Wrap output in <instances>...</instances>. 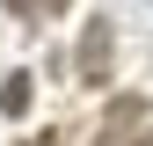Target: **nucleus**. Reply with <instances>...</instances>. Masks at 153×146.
<instances>
[{"label":"nucleus","instance_id":"f257e3e1","mask_svg":"<svg viewBox=\"0 0 153 146\" xmlns=\"http://www.w3.org/2000/svg\"><path fill=\"white\" fill-rule=\"evenodd\" d=\"M80 73H88V80H102V73H109V29H102V22L80 36Z\"/></svg>","mask_w":153,"mask_h":146},{"label":"nucleus","instance_id":"f03ea898","mask_svg":"<svg viewBox=\"0 0 153 146\" xmlns=\"http://www.w3.org/2000/svg\"><path fill=\"white\" fill-rule=\"evenodd\" d=\"M139 117H146V102H139V95H117V102H109V117H102V139H117V132H131Z\"/></svg>","mask_w":153,"mask_h":146},{"label":"nucleus","instance_id":"7ed1b4c3","mask_svg":"<svg viewBox=\"0 0 153 146\" xmlns=\"http://www.w3.org/2000/svg\"><path fill=\"white\" fill-rule=\"evenodd\" d=\"M0 110H7V117L29 110V73H7V80H0Z\"/></svg>","mask_w":153,"mask_h":146},{"label":"nucleus","instance_id":"20e7f679","mask_svg":"<svg viewBox=\"0 0 153 146\" xmlns=\"http://www.w3.org/2000/svg\"><path fill=\"white\" fill-rule=\"evenodd\" d=\"M7 7H15V15H36V7H44V0H7Z\"/></svg>","mask_w":153,"mask_h":146},{"label":"nucleus","instance_id":"39448f33","mask_svg":"<svg viewBox=\"0 0 153 146\" xmlns=\"http://www.w3.org/2000/svg\"><path fill=\"white\" fill-rule=\"evenodd\" d=\"M44 7H51V15H59V7H73V0H44Z\"/></svg>","mask_w":153,"mask_h":146},{"label":"nucleus","instance_id":"423d86ee","mask_svg":"<svg viewBox=\"0 0 153 146\" xmlns=\"http://www.w3.org/2000/svg\"><path fill=\"white\" fill-rule=\"evenodd\" d=\"M131 146H153V132H146V139H131Z\"/></svg>","mask_w":153,"mask_h":146}]
</instances>
